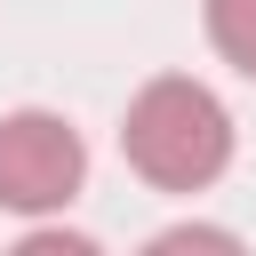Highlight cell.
Wrapping results in <instances>:
<instances>
[{"label": "cell", "instance_id": "obj_1", "mask_svg": "<svg viewBox=\"0 0 256 256\" xmlns=\"http://www.w3.org/2000/svg\"><path fill=\"white\" fill-rule=\"evenodd\" d=\"M120 152L152 192H208L232 168V112L200 80L160 72L136 88V104L120 120Z\"/></svg>", "mask_w": 256, "mask_h": 256}, {"label": "cell", "instance_id": "obj_2", "mask_svg": "<svg viewBox=\"0 0 256 256\" xmlns=\"http://www.w3.org/2000/svg\"><path fill=\"white\" fill-rule=\"evenodd\" d=\"M80 176H88V144L72 136V120H56V112H8L0 120V208L48 216L80 192Z\"/></svg>", "mask_w": 256, "mask_h": 256}, {"label": "cell", "instance_id": "obj_3", "mask_svg": "<svg viewBox=\"0 0 256 256\" xmlns=\"http://www.w3.org/2000/svg\"><path fill=\"white\" fill-rule=\"evenodd\" d=\"M208 40L232 72L256 80V0H208Z\"/></svg>", "mask_w": 256, "mask_h": 256}, {"label": "cell", "instance_id": "obj_4", "mask_svg": "<svg viewBox=\"0 0 256 256\" xmlns=\"http://www.w3.org/2000/svg\"><path fill=\"white\" fill-rule=\"evenodd\" d=\"M152 248H240V240H232V232H208V224H168Z\"/></svg>", "mask_w": 256, "mask_h": 256}]
</instances>
